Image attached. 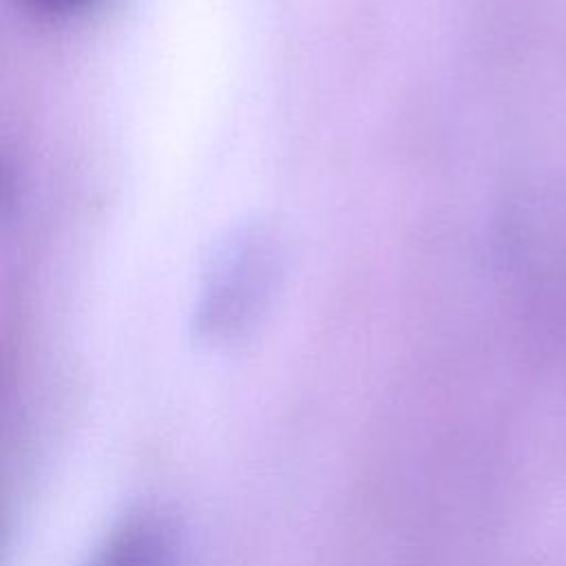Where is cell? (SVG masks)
Segmentation results:
<instances>
[{"label": "cell", "mask_w": 566, "mask_h": 566, "mask_svg": "<svg viewBox=\"0 0 566 566\" xmlns=\"http://www.w3.org/2000/svg\"><path fill=\"white\" fill-rule=\"evenodd\" d=\"M144 528H130L113 551L102 559L99 566H155L157 564V542L153 533H142Z\"/></svg>", "instance_id": "obj_1"}]
</instances>
